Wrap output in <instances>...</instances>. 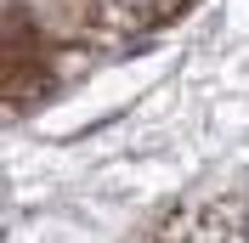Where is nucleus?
I'll return each mask as SVG.
<instances>
[]
</instances>
